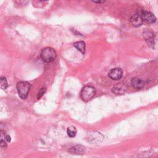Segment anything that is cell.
Segmentation results:
<instances>
[{"mask_svg":"<svg viewBox=\"0 0 158 158\" xmlns=\"http://www.w3.org/2000/svg\"><path fill=\"white\" fill-rule=\"evenodd\" d=\"M0 81H1L0 82V85H1V89H7V88L8 86V84H7L6 78L5 77H1Z\"/></svg>","mask_w":158,"mask_h":158,"instance_id":"cell-13","label":"cell"},{"mask_svg":"<svg viewBox=\"0 0 158 158\" xmlns=\"http://www.w3.org/2000/svg\"><path fill=\"white\" fill-rule=\"evenodd\" d=\"M0 146L2 148H6V147H7V144L5 142V141H4L3 139H1V141H0Z\"/></svg>","mask_w":158,"mask_h":158,"instance_id":"cell-15","label":"cell"},{"mask_svg":"<svg viewBox=\"0 0 158 158\" xmlns=\"http://www.w3.org/2000/svg\"><path fill=\"white\" fill-rule=\"evenodd\" d=\"M69 151L72 153L76 154H83L85 152V147L81 145H77L74 147L71 148L69 149Z\"/></svg>","mask_w":158,"mask_h":158,"instance_id":"cell-10","label":"cell"},{"mask_svg":"<svg viewBox=\"0 0 158 158\" xmlns=\"http://www.w3.org/2000/svg\"><path fill=\"white\" fill-rule=\"evenodd\" d=\"M130 21L131 24L133 27H138L140 25H141V24L143 23V22L141 16L138 14H135L133 15L131 17Z\"/></svg>","mask_w":158,"mask_h":158,"instance_id":"cell-6","label":"cell"},{"mask_svg":"<svg viewBox=\"0 0 158 158\" xmlns=\"http://www.w3.org/2000/svg\"><path fill=\"white\" fill-rule=\"evenodd\" d=\"M73 46L77 50L80 51L83 54H84L85 51V43L84 41H80L75 42L73 43Z\"/></svg>","mask_w":158,"mask_h":158,"instance_id":"cell-11","label":"cell"},{"mask_svg":"<svg viewBox=\"0 0 158 158\" xmlns=\"http://www.w3.org/2000/svg\"><path fill=\"white\" fill-rule=\"evenodd\" d=\"M46 88H44V87L41 88L40 89V91H38V94H37V99H40L43 96V95L44 94V93L46 92Z\"/></svg>","mask_w":158,"mask_h":158,"instance_id":"cell-14","label":"cell"},{"mask_svg":"<svg viewBox=\"0 0 158 158\" xmlns=\"http://www.w3.org/2000/svg\"><path fill=\"white\" fill-rule=\"evenodd\" d=\"M16 87L20 98L23 99H26L31 87L30 84L28 81H22L17 83Z\"/></svg>","mask_w":158,"mask_h":158,"instance_id":"cell-1","label":"cell"},{"mask_svg":"<svg viewBox=\"0 0 158 158\" xmlns=\"http://www.w3.org/2000/svg\"><path fill=\"white\" fill-rule=\"evenodd\" d=\"M91 1L96 3H103L106 1V0H91Z\"/></svg>","mask_w":158,"mask_h":158,"instance_id":"cell-16","label":"cell"},{"mask_svg":"<svg viewBox=\"0 0 158 158\" xmlns=\"http://www.w3.org/2000/svg\"><path fill=\"white\" fill-rule=\"evenodd\" d=\"M40 1H47V0H40Z\"/></svg>","mask_w":158,"mask_h":158,"instance_id":"cell-18","label":"cell"},{"mask_svg":"<svg viewBox=\"0 0 158 158\" xmlns=\"http://www.w3.org/2000/svg\"><path fill=\"white\" fill-rule=\"evenodd\" d=\"M126 89L127 88H125V86L124 85H122V83H120L115 86L112 88V91L115 94H122L125 92Z\"/></svg>","mask_w":158,"mask_h":158,"instance_id":"cell-9","label":"cell"},{"mask_svg":"<svg viewBox=\"0 0 158 158\" xmlns=\"http://www.w3.org/2000/svg\"><path fill=\"white\" fill-rule=\"evenodd\" d=\"M41 57L44 62H51L55 60L56 57V52L53 48L46 47L41 51Z\"/></svg>","mask_w":158,"mask_h":158,"instance_id":"cell-2","label":"cell"},{"mask_svg":"<svg viewBox=\"0 0 158 158\" xmlns=\"http://www.w3.org/2000/svg\"><path fill=\"white\" fill-rule=\"evenodd\" d=\"M6 139L7 141V142H10V141H11V138H10V136L7 135V136H6Z\"/></svg>","mask_w":158,"mask_h":158,"instance_id":"cell-17","label":"cell"},{"mask_svg":"<svg viewBox=\"0 0 158 158\" xmlns=\"http://www.w3.org/2000/svg\"><path fill=\"white\" fill-rule=\"evenodd\" d=\"M108 76L112 80H118L122 77L123 71L120 68H114L109 72Z\"/></svg>","mask_w":158,"mask_h":158,"instance_id":"cell-5","label":"cell"},{"mask_svg":"<svg viewBox=\"0 0 158 158\" xmlns=\"http://www.w3.org/2000/svg\"><path fill=\"white\" fill-rule=\"evenodd\" d=\"M96 94V89L94 87L92 86H84L80 93L81 98L83 101L85 102H88L90 101L95 95Z\"/></svg>","mask_w":158,"mask_h":158,"instance_id":"cell-3","label":"cell"},{"mask_svg":"<svg viewBox=\"0 0 158 158\" xmlns=\"http://www.w3.org/2000/svg\"><path fill=\"white\" fill-rule=\"evenodd\" d=\"M89 141L92 142H100L103 139L102 135L98 132H93L89 134Z\"/></svg>","mask_w":158,"mask_h":158,"instance_id":"cell-7","label":"cell"},{"mask_svg":"<svg viewBox=\"0 0 158 158\" xmlns=\"http://www.w3.org/2000/svg\"><path fill=\"white\" fill-rule=\"evenodd\" d=\"M141 16L142 17L143 20L148 23H153L156 20V18L155 15L149 11H146V10L143 11L141 12Z\"/></svg>","mask_w":158,"mask_h":158,"instance_id":"cell-4","label":"cell"},{"mask_svg":"<svg viewBox=\"0 0 158 158\" xmlns=\"http://www.w3.org/2000/svg\"><path fill=\"white\" fill-rule=\"evenodd\" d=\"M131 85L136 89H141L144 85V81L138 78H133L131 81Z\"/></svg>","mask_w":158,"mask_h":158,"instance_id":"cell-8","label":"cell"},{"mask_svg":"<svg viewBox=\"0 0 158 158\" xmlns=\"http://www.w3.org/2000/svg\"><path fill=\"white\" fill-rule=\"evenodd\" d=\"M67 135H69V137L73 138L76 135L77 129H76V128L75 127L70 126V127H68V128L67 130Z\"/></svg>","mask_w":158,"mask_h":158,"instance_id":"cell-12","label":"cell"}]
</instances>
